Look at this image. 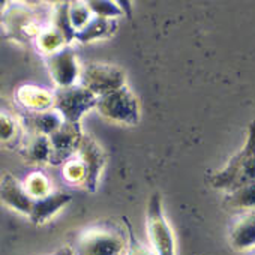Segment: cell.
Segmentation results:
<instances>
[{"label":"cell","instance_id":"obj_1","mask_svg":"<svg viewBox=\"0 0 255 255\" xmlns=\"http://www.w3.org/2000/svg\"><path fill=\"white\" fill-rule=\"evenodd\" d=\"M213 189L236 191L248 183L255 182V120L248 126V135L243 147L227 162V165L207 179Z\"/></svg>","mask_w":255,"mask_h":255},{"label":"cell","instance_id":"obj_2","mask_svg":"<svg viewBox=\"0 0 255 255\" xmlns=\"http://www.w3.org/2000/svg\"><path fill=\"white\" fill-rule=\"evenodd\" d=\"M72 249L74 255H126L128 237L111 227L95 225L77 236Z\"/></svg>","mask_w":255,"mask_h":255},{"label":"cell","instance_id":"obj_3","mask_svg":"<svg viewBox=\"0 0 255 255\" xmlns=\"http://www.w3.org/2000/svg\"><path fill=\"white\" fill-rule=\"evenodd\" d=\"M95 110L102 119L116 125L135 126L140 122V101L128 86L99 96Z\"/></svg>","mask_w":255,"mask_h":255},{"label":"cell","instance_id":"obj_4","mask_svg":"<svg viewBox=\"0 0 255 255\" xmlns=\"http://www.w3.org/2000/svg\"><path fill=\"white\" fill-rule=\"evenodd\" d=\"M78 84L98 98L128 86L126 72L120 66L105 62H87L81 65Z\"/></svg>","mask_w":255,"mask_h":255},{"label":"cell","instance_id":"obj_5","mask_svg":"<svg viewBox=\"0 0 255 255\" xmlns=\"http://www.w3.org/2000/svg\"><path fill=\"white\" fill-rule=\"evenodd\" d=\"M146 230L150 248L156 255H176L174 233L164 215L159 194H153L149 198L146 210Z\"/></svg>","mask_w":255,"mask_h":255},{"label":"cell","instance_id":"obj_6","mask_svg":"<svg viewBox=\"0 0 255 255\" xmlns=\"http://www.w3.org/2000/svg\"><path fill=\"white\" fill-rule=\"evenodd\" d=\"M96 102L98 96L80 84L54 90V110L66 123H81V119L95 110Z\"/></svg>","mask_w":255,"mask_h":255},{"label":"cell","instance_id":"obj_7","mask_svg":"<svg viewBox=\"0 0 255 255\" xmlns=\"http://www.w3.org/2000/svg\"><path fill=\"white\" fill-rule=\"evenodd\" d=\"M44 60L56 89H68L80 83L81 65L71 45L44 57Z\"/></svg>","mask_w":255,"mask_h":255},{"label":"cell","instance_id":"obj_8","mask_svg":"<svg viewBox=\"0 0 255 255\" xmlns=\"http://www.w3.org/2000/svg\"><path fill=\"white\" fill-rule=\"evenodd\" d=\"M86 168V180L83 188L87 192H96L102 171L107 164V155L104 147L92 135H84L80 149L75 155Z\"/></svg>","mask_w":255,"mask_h":255},{"label":"cell","instance_id":"obj_9","mask_svg":"<svg viewBox=\"0 0 255 255\" xmlns=\"http://www.w3.org/2000/svg\"><path fill=\"white\" fill-rule=\"evenodd\" d=\"M0 197H2V203L8 209L26 218H30L36 200L27 192L24 183L20 182L12 173L6 171L2 174V180H0Z\"/></svg>","mask_w":255,"mask_h":255},{"label":"cell","instance_id":"obj_10","mask_svg":"<svg viewBox=\"0 0 255 255\" xmlns=\"http://www.w3.org/2000/svg\"><path fill=\"white\" fill-rule=\"evenodd\" d=\"M84 135L81 123L65 122L60 129L50 137L53 146V165H60L72 159V156L77 155Z\"/></svg>","mask_w":255,"mask_h":255},{"label":"cell","instance_id":"obj_11","mask_svg":"<svg viewBox=\"0 0 255 255\" xmlns=\"http://www.w3.org/2000/svg\"><path fill=\"white\" fill-rule=\"evenodd\" d=\"M18 153L29 165H53V146L50 137L24 132V137L18 147Z\"/></svg>","mask_w":255,"mask_h":255},{"label":"cell","instance_id":"obj_12","mask_svg":"<svg viewBox=\"0 0 255 255\" xmlns=\"http://www.w3.org/2000/svg\"><path fill=\"white\" fill-rule=\"evenodd\" d=\"M14 99L24 113H45L54 110V92L36 84L20 86L14 93Z\"/></svg>","mask_w":255,"mask_h":255},{"label":"cell","instance_id":"obj_13","mask_svg":"<svg viewBox=\"0 0 255 255\" xmlns=\"http://www.w3.org/2000/svg\"><path fill=\"white\" fill-rule=\"evenodd\" d=\"M228 242L239 252L255 249V212H243L233 221L228 230Z\"/></svg>","mask_w":255,"mask_h":255},{"label":"cell","instance_id":"obj_14","mask_svg":"<svg viewBox=\"0 0 255 255\" xmlns=\"http://www.w3.org/2000/svg\"><path fill=\"white\" fill-rule=\"evenodd\" d=\"M18 119L24 128V132L39 134L45 137H51L65 123V120L56 110H50L45 113H23Z\"/></svg>","mask_w":255,"mask_h":255},{"label":"cell","instance_id":"obj_15","mask_svg":"<svg viewBox=\"0 0 255 255\" xmlns=\"http://www.w3.org/2000/svg\"><path fill=\"white\" fill-rule=\"evenodd\" d=\"M3 17L8 24V30L12 32L18 39L30 38L35 41L44 27L36 23L33 14L24 6H12Z\"/></svg>","mask_w":255,"mask_h":255},{"label":"cell","instance_id":"obj_16","mask_svg":"<svg viewBox=\"0 0 255 255\" xmlns=\"http://www.w3.org/2000/svg\"><path fill=\"white\" fill-rule=\"evenodd\" d=\"M72 201L71 194L63 191H53L50 195L36 200L33 212L30 215V222L35 225H44L50 219H53L62 209H65Z\"/></svg>","mask_w":255,"mask_h":255},{"label":"cell","instance_id":"obj_17","mask_svg":"<svg viewBox=\"0 0 255 255\" xmlns=\"http://www.w3.org/2000/svg\"><path fill=\"white\" fill-rule=\"evenodd\" d=\"M116 30H117V20L93 17L84 29L77 32L75 41L80 44H90V42L108 39L116 33Z\"/></svg>","mask_w":255,"mask_h":255},{"label":"cell","instance_id":"obj_18","mask_svg":"<svg viewBox=\"0 0 255 255\" xmlns=\"http://www.w3.org/2000/svg\"><path fill=\"white\" fill-rule=\"evenodd\" d=\"M24 137V128L18 117H14L11 113L2 111L0 116V140L9 149H17L21 144Z\"/></svg>","mask_w":255,"mask_h":255},{"label":"cell","instance_id":"obj_19","mask_svg":"<svg viewBox=\"0 0 255 255\" xmlns=\"http://www.w3.org/2000/svg\"><path fill=\"white\" fill-rule=\"evenodd\" d=\"M35 45H36L38 51L44 57H47V56H51V54L57 53L59 50L68 47V42H66V38L63 36V33L60 30H57L51 24H47L42 27V30L36 36Z\"/></svg>","mask_w":255,"mask_h":255},{"label":"cell","instance_id":"obj_20","mask_svg":"<svg viewBox=\"0 0 255 255\" xmlns=\"http://www.w3.org/2000/svg\"><path fill=\"white\" fill-rule=\"evenodd\" d=\"M225 206L243 212H255V182L228 192L225 197Z\"/></svg>","mask_w":255,"mask_h":255},{"label":"cell","instance_id":"obj_21","mask_svg":"<svg viewBox=\"0 0 255 255\" xmlns=\"http://www.w3.org/2000/svg\"><path fill=\"white\" fill-rule=\"evenodd\" d=\"M69 6L71 2H62V3H56L53 14H51V20L50 24L54 26L57 30H60L63 33V36L66 38L68 45H71L75 41V29L72 27L71 23V17H69Z\"/></svg>","mask_w":255,"mask_h":255},{"label":"cell","instance_id":"obj_22","mask_svg":"<svg viewBox=\"0 0 255 255\" xmlns=\"http://www.w3.org/2000/svg\"><path fill=\"white\" fill-rule=\"evenodd\" d=\"M23 183H24V188L27 189V192L35 200H41V198H44L53 192L50 180L41 171H35V173L29 174Z\"/></svg>","mask_w":255,"mask_h":255},{"label":"cell","instance_id":"obj_23","mask_svg":"<svg viewBox=\"0 0 255 255\" xmlns=\"http://www.w3.org/2000/svg\"><path fill=\"white\" fill-rule=\"evenodd\" d=\"M93 17L98 18H108L117 20L119 17L125 15L119 2H111V0H89L86 2Z\"/></svg>","mask_w":255,"mask_h":255},{"label":"cell","instance_id":"obj_24","mask_svg":"<svg viewBox=\"0 0 255 255\" xmlns=\"http://www.w3.org/2000/svg\"><path fill=\"white\" fill-rule=\"evenodd\" d=\"M69 17H71V23L75 32H80L90 23V20L93 18V14L90 12L86 2H71Z\"/></svg>","mask_w":255,"mask_h":255},{"label":"cell","instance_id":"obj_25","mask_svg":"<svg viewBox=\"0 0 255 255\" xmlns=\"http://www.w3.org/2000/svg\"><path fill=\"white\" fill-rule=\"evenodd\" d=\"M63 177L71 185H81L83 188L86 180V168L77 156L63 164Z\"/></svg>","mask_w":255,"mask_h":255},{"label":"cell","instance_id":"obj_26","mask_svg":"<svg viewBox=\"0 0 255 255\" xmlns=\"http://www.w3.org/2000/svg\"><path fill=\"white\" fill-rule=\"evenodd\" d=\"M126 227H128V251L126 255H156L153 252L152 248H147L146 245H143L134 234L129 222L126 221Z\"/></svg>","mask_w":255,"mask_h":255},{"label":"cell","instance_id":"obj_27","mask_svg":"<svg viewBox=\"0 0 255 255\" xmlns=\"http://www.w3.org/2000/svg\"><path fill=\"white\" fill-rule=\"evenodd\" d=\"M51 255H74V249L71 246H62L60 249H57L54 254Z\"/></svg>","mask_w":255,"mask_h":255},{"label":"cell","instance_id":"obj_28","mask_svg":"<svg viewBox=\"0 0 255 255\" xmlns=\"http://www.w3.org/2000/svg\"><path fill=\"white\" fill-rule=\"evenodd\" d=\"M252 255H255V254H252Z\"/></svg>","mask_w":255,"mask_h":255}]
</instances>
